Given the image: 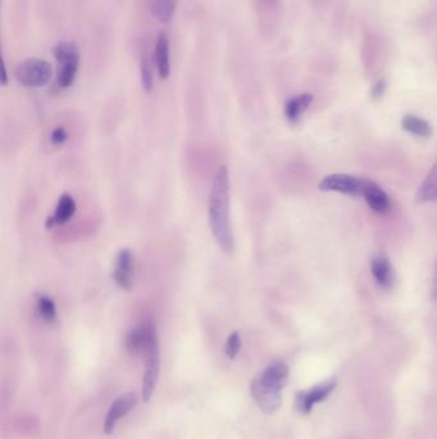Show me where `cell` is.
Returning a JSON list of instances; mask_svg holds the SVG:
<instances>
[{"mask_svg":"<svg viewBox=\"0 0 437 439\" xmlns=\"http://www.w3.org/2000/svg\"><path fill=\"white\" fill-rule=\"evenodd\" d=\"M208 216L215 242L224 253L231 254L235 250V239L230 216V175L226 166L218 169L212 183Z\"/></svg>","mask_w":437,"mask_h":439,"instance_id":"cell-1","label":"cell"},{"mask_svg":"<svg viewBox=\"0 0 437 439\" xmlns=\"http://www.w3.org/2000/svg\"><path fill=\"white\" fill-rule=\"evenodd\" d=\"M289 368L282 361H275L254 377L251 395L263 413H276L282 402L281 391L287 383Z\"/></svg>","mask_w":437,"mask_h":439,"instance_id":"cell-2","label":"cell"},{"mask_svg":"<svg viewBox=\"0 0 437 439\" xmlns=\"http://www.w3.org/2000/svg\"><path fill=\"white\" fill-rule=\"evenodd\" d=\"M54 57L58 62V84L61 88H70L80 66V52L72 41H62L54 48Z\"/></svg>","mask_w":437,"mask_h":439,"instance_id":"cell-3","label":"cell"},{"mask_svg":"<svg viewBox=\"0 0 437 439\" xmlns=\"http://www.w3.org/2000/svg\"><path fill=\"white\" fill-rule=\"evenodd\" d=\"M52 75L50 63L40 58H27L14 68L16 79L27 88H43L49 84Z\"/></svg>","mask_w":437,"mask_h":439,"instance_id":"cell-4","label":"cell"},{"mask_svg":"<svg viewBox=\"0 0 437 439\" xmlns=\"http://www.w3.org/2000/svg\"><path fill=\"white\" fill-rule=\"evenodd\" d=\"M145 355V373H144L143 384H142V397L144 401L148 402L152 398L154 389L159 377V368H161V352H159V343L158 335L155 334L149 342Z\"/></svg>","mask_w":437,"mask_h":439,"instance_id":"cell-5","label":"cell"},{"mask_svg":"<svg viewBox=\"0 0 437 439\" xmlns=\"http://www.w3.org/2000/svg\"><path fill=\"white\" fill-rule=\"evenodd\" d=\"M368 181L369 180L349 174H332L321 180L318 188L322 192H336L353 197H363Z\"/></svg>","mask_w":437,"mask_h":439,"instance_id":"cell-6","label":"cell"},{"mask_svg":"<svg viewBox=\"0 0 437 439\" xmlns=\"http://www.w3.org/2000/svg\"><path fill=\"white\" fill-rule=\"evenodd\" d=\"M336 386V379L331 377L320 384L313 386L308 391H302L296 395V409L303 413H309L312 411L314 404H318L327 398L331 392Z\"/></svg>","mask_w":437,"mask_h":439,"instance_id":"cell-7","label":"cell"},{"mask_svg":"<svg viewBox=\"0 0 437 439\" xmlns=\"http://www.w3.org/2000/svg\"><path fill=\"white\" fill-rule=\"evenodd\" d=\"M133 253L127 248L121 250L117 254L113 280L117 286L124 290H130L133 288Z\"/></svg>","mask_w":437,"mask_h":439,"instance_id":"cell-8","label":"cell"},{"mask_svg":"<svg viewBox=\"0 0 437 439\" xmlns=\"http://www.w3.org/2000/svg\"><path fill=\"white\" fill-rule=\"evenodd\" d=\"M371 271L377 284L384 289H390L395 283L393 265L387 256L377 252L371 259Z\"/></svg>","mask_w":437,"mask_h":439,"instance_id":"cell-9","label":"cell"},{"mask_svg":"<svg viewBox=\"0 0 437 439\" xmlns=\"http://www.w3.org/2000/svg\"><path fill=\"white\" fill-rule=\"evenodd\" d=\"M135 404H136V395L134 393H127L116 400V402L110 406L108 411L106 422H104V431L107 434H112L116 429L117 422H119L121 418H124L130 413L134 409Z\"/></svg>","mask_w":437,"mask_h":439,"instance_id":"cell-10","label":"cell"},{"mask_svg":"<svg viewBox=\"0 0 437 439\" xmlns=\"http://www.w3.org/2000/svg\"><path fill=\"white\" fill-rule=\"evenodd\" d=\"M155 334H157V330L152 324L137 326V328H135L134 330L128 333V335L126 337V348L134 355L144 353L149 342L152 341V338Z\"/></svg>","mask_w":437,"mask_h":439,"instance_id":"cell-11","label":"cell"},{"mask_svg":"<svg viewBox=\"0 0 437 439\" xmlns=\"http://www.w3.org/2000/svg\"><path fill=\"white\" fill-rule=\"evenodd\" d=\"M363 197L366 198L368 206L371 207V209L375 211L376 214L386 215L390 212V208H391L390 198L385 193L384 189L381 188L378 184H376L375 181L372 180L368 181Z\"/></svg>","mask_w":437,"mask_h":439,"instance_id":"cell-12","label":"cell"},{"mask_svg":"<svg viewBox=\"0 0 437 439\" xmlns=\"http://www.w3.org/2000/svg\"><path fill=\"white\" fill-rule=\"evenodd\" d=\"M170 37L166 32H161L157 37L155 44V66L159 73V77L166 80L170 77L171 61H170Z\"/></svg>","mask_w":437,"mask_h":439,"instance_id":"cell-13","label":"cell"},{"mask_svg":"<svg viewBox=\"0 0 437 439\" xmlns=\"http://www.w3.org/2000/svg\"><path fill=\"white\" fill-rule=\"evenodd\" d=\"M75 214H76V202H75V199L71 196H68V194H63L62 197L59 198V200H58V205H57L54 215L48 217L45 226L48 229H52L55 225L66 224V223H68L71 220Z\"/></svg>","mask_w":437,"mask_h":439,"instance_id":"cell-14","label":"cell"},{"mask_svg":"<svg viewBox=\"0 0 437 439\" xmlns=\"http://www.w3.org/2000/svg\"><path fill=\"white\" fill-rule=\"evenodd\" d=\"M312 94H300L294 98L289 99L285 104V116L290 124H298L304 112L312 104Z\"/></svg>","mask_w":437,"mask_h":439,"instance_id":"cell-15","label":"cell"},{"mask_svg":"<svg viewBox=\"0 0 437 439\" xmlns=\"http://www.w3.org/2000/svg\"><path fill=\"white\" fill-rule=\"evenodd\" d=\"M417 202L427 203L434 202L437 199V161L434 163L432 169L429 170V175L425 178L423 183L420 184V189L416 196Z\"/></svg>","mask_w":437,"mask_h":439,"instance_id":"cell-16","label":"cell"},{"mask_svg":"<svg viewBox=\"0 0 437 439\" xmlns=\"http://www.w3.org/2000/svg\"><path fill=\"white\" fill-rule=\"evenodd\" d=\"M402 126L405 131L418 138H429L432 135V126L426 120L414 115L402 117Z\"/></svg>","mask_w":437,"mask_h":439,"instance_id":"cell-17","label":"cell"},{"mask_svg":"<svg viewBox=\"0 0 437 439\" xmlns=\"http://www.w3.org/2000/svg\"><path fill=\"white\" fill-rule=\"evenodd\" d=\"M177 7V0H149L153 16L159 22H170Z\"/></svg>","mask_w":437,"mask_h":439,"instance_id":"cell-18","label":"cell"},{"mask_svg":"<svg viewBox=\"0 0 437 439\" xmlns=\"http://www.w3.org/2000/svg\"><path fill=\"white\" fill-rule=\"evenodd\" d=\"M39 316L46 323H54L57 320V307L49 296H40L36 303Z\"/></svg>","mask_w":437,"mask_h":439,"instance_id":"cell-19","label":"cell"},{"mask_svg":"<svg viewBox=\"0 0 437 439\" xmlns=\"http://www.w3.org/2000/svg\"><path fill=\"white\" fill-rule=\"evenodd\" d=\"M140 76H142V86L145 93H152L154 86V77H153L152 63L149 58H143L140 64Z\"/></svg>","mask_w":437,"mask_h":439,"instance_id":"cell-20","label":"cell"},{"mask_svg":"<svg viewBox=\"0 0 437 439\" xmlns=\"http://www.w3.org/2000/svg\"><path fill=\"white\" fill-rule=\"evenodd\" d=\"M241 350V337L237 332L232 333L224 346V353L227 357L235 359Z\"/></svg>","mask_w":437,"mask_h":439,"instance_id":"cell-21","label":"cell"},{"mask_svg":"<svg viewBox=\"0 0 437 439\" xmlns=\"http://www.w3.org/2000/svg\"><path fill=\"white\" fill-rule=\"evenodd\" d=\"M386 79H380L378 81H376L375 85L372 86L371 90V97L373 100H378V99L384 97L385 91H386Z\"/></svg>","mask_w":437,"mask_h":439,"instance_id":"cell-22","label":"cell"},{"mask_svg":"<svg viewBox=\"0 0 437 439\" xmlns=\"http://www.w3.org/2000/svg\"><path fill=\"white\" fill-rule=\"evenodd\" d=\"M67 138H68V135L63 127H57L50 135V140L54 145H62L67 140Z\"/></svg>","mask_w":437,"mask_h":439,"instance_id":"cell-23","label":"cell"},{"mask_svg":"<svg viewBox=\"0 0 437 439\" xmlns=\"http://www.w3.org/2000/svg\"><path fill=\"white\" fill-rule=\"evenodd\" d=\"M432 297H434V302L437 306V260L435 265V275H434V286H432Z\"/></svg>","mask_w":437,"mask_h":439,"instance_id":"cell-24","label":"cell"},{"mask_svg":"<svg viewBox=\"0 0 437 439\" xmlns=\"http://www.w3.org/2000/svg\"><path fill=\"white\" fill-rule=\"evenodd\" d=\"M1 72H3V77H1V85L6 86L8 84V77H7V67L6 63H1Z\"/></svg>","mask_w":437,"mask_h":439,"instance_id":"cell-25","label":"cell"}]
</instances>
